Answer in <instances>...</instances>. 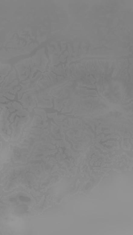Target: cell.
<instances>
[{
  "instance_id": "6da1fadb",
  "label": "cell",
  "mask_w": 133,
  "mask_h": 235,
  "mask_svg": "<svg viewBox=\"0 0 133 235\" xmlns=\"http://www.w3.org/2000/svg\"><path fill=\"white\" fill-rule=\"evenodd\" d=\"M9 115L10 111L7 108H4L0 113V136L5 142L10 141L12 136L11 123L9 122Z\"/></svg>"
},
{
  "instance_id": "7a4b0ae2",
  "label": "cell",
  "mask_w": 133,
  "mask_h": 235,
  "mask_svg": "<svg viewBox=\"0 0 133 235\" xmlns=\"http://www.w3.org/2000/svg\"><path fill=\"white\" fill-rule=\"evenodd\" d=\"M31 61L34 66V68L41 73L46 72L47 67L48 64V59L45 54V49L41 48L36 53L35 55L31 57Z\"/></svg>"
},
{
  "instance_id": "3957f363",
  "label": "cell",
  "mask_w": 133,
  "mask_h": 235,
  "mask_svg": "<svg viewBox=\"0 0 133 235\" xmlns=\"http://www.w3.org/2000/svg\"><path fill=\"white\" fill-rule=\"evenodd\" d=\"M15 67V70L17 72L19 81L23 82L30 78V75H31L30 58L24 59L23 61L17 62Z\"/></svg>"
},
{
  "instance_id": "277c9868",
  "label": "cell",
  "mask_w": 133,
  "mask_h": 235,
  "mask_svg": "<svg viewBox=\"0 0 133 235\" xmlns=\"http://www.w3.org/2000/svg\"><path fill=\"white\" fill-rule=\"evenodd\" d=\"M47 71H51L53 73H55L56 75L58 76H63L66 78V70H65V64H59L57 66H53V65H49L48 66V70ZM69 79V78H68Z\"/></svg>"
},
{
  "instance_id": "5b68a950",
  "label": "cell",
  "mask_w": 133,
  "mask_h": 235,
  "mask_svg": "<svg viewBox=\"0 0 133 235\" xmlns=\"http://www.w3.org/2000/svg\"><path fill=\"white\" fill-rule=\"evenodd\" d=\"M17 72L15 70H12L10 71V73L5 78L4 81L2 82V84L0 85V89H3L5 87H6L7 86H9L12 82H14L15 79H17Z\"/></svg>"
},
{
  "instance_id": "8992f818",
  "label": "cell",
  "mask_w": 133,
  "mask_h": 235,
  "mask_svg": "<svg viewBox=\"0 0 133 235\" xmlns=\"http://www.w3.org/2000/svg\"><path fill=\"white\" fill-rule=\"evenodd\" d=\"M47 48H48V55H49V59H50V65H53V66L59 65L60 64L59 55H57L55 48L52 47V46H48Z\"/></svg>"
},
{
  "instance_id": "52a82bcc",
  "label": "cell",
  "mask_w": 133,
  "mask_h": 235,
  "mask_svg": "<svg viewBox=\"0 0 133 235\" xmlns=\"http://www.w3.org/2000/svg\"><path fill=\"white\" fill-rule=\"evenodd\" d=\"M12 70V66L9 63H1L0 64V79H5V78L10 73Z\"/></svg>"
},
{
  "instance_id": "ba28073f",
  "label": "cell",
  "mask_w": 133,
  "mask_h": 235,
  "mask_svg": "<svg viewBox=\"0 0 133 235\" xmlns=\"http://www.w3.org/2000/svg\"><path fill=\"white\" fill-rule=\"evenodd\" d=\"M38 108H51L53 107L52 100H45L43 98H35Z\"/></svg>"
},
{
  "instance_id": "9c48e42d",
  "label": "cell",
  "mask_w": 133,
  "mask_h": 235,
  "mask_svg": "<svg viewBox=\"0 0 133 235\" xmlns=\"http://www.w3.org/2000/svg\"><path fill=\"white\" fill-rule=\"evenodd\" d=\"M73 105H74V100L72 99V98H70V99L66 102L64 107H63V109H62L61 111H62V112H70V111L73 110Z\"/></svg>"
},
{
  "instance_id": "30bf717a",
  "label": "cell",
  "mask_w": 133,
  "mask_h": 235,
  "mask_svg": "<svg viewBox=\"0 0 133 235\" xmlns=\"http://www.w3.org/2000/svg\"><path fill=\"white\" fill-rule=\"evenodd\" d=\"M83 96H98L97 91H95L94 89H85V88H79V90Z\"/></svg>"
},
{
  "instance_id": "8fae6325",
  "label": "cell",
  "mask_w": 133,
  "mask_h": 235,
  "mask_svg": "<svg viewBox=\"0 0 133 235\" xmlns=\"http://www.w3.org/2000/svg\"><path fill=\"white\" fill-rule=\"evenodd\" d=\"M89 63H90V60H83L81 61L80 64H81V67H82V70L87 76H89L90 75V72H89Z\"/></svg>"
},
{
  "instance_id": "7c38bea8",
  "label": "cell",
  "mask_w": 133,
  "mask_h": 235,
  "mask_svg": "<svg viewBox=\"0 0 133 235\" xmlns=\"http://www.w3.org/2000/svg\"><path fill=\"white\" fill-rule=\"evenodd\" d=\"M33 111H35L36 115H38L39 117L41 118L42 122H44V123H45V122H47V113H46V111H45L44 110L39 109V108H35Z\"/></svg>"
},
{
  "instance_id": "4fadbf2b",
  "label": "cell",
  "mask_w": 133,
  "mask_h": 235,
  "mask_svg": "<svg viewBox=\"0 0 133 235\" xmlns=\"http://www.w3.org/2000/svg\"><path fill=\"white\" fill-rule=\"evenodd\" d=\"M63 102H64V101L61 97L56 98L55 99V109L58 111H61L63 107Z\"/></svg>"
},
{
  "instance_id": "5bb4252c",
  "label": "cell",
  "mask_w": 133,
  "mask_h": 235,
  "mask_svg": "<svg viewBox=\"0 0 133 235\" xmlns=\"http://www.w3.org/2000/svg\"><path fill=\"white\" fill-rule=\"evenodd\" d=\"M41 123H42L41 118L39 117L38 115H35L34 118H33V120L31 121V124L30 127L31 128V127H38L39 125H41Z\"/></svg>"
},
{
  "instance_id": "9a60e30c",
  "label": "cell",
  "mask_w": 133,
  "mask_h": 235,
  "mask_svg": "<svg viewBox=\"0 0 133 235\" xmlns=\"http://www.w3.org/2000/svg\"><path fill=\"white\" fill-rule=\"evenodd\" d=\"M46 73H47V75L48 76V78H50V80H51V82H52L53 86H57V75H56L55 73L51 72V71H46Z\"/></svg>"
},
{
  "instance_id": "2e32d148",
  "label": "cell",
  "mask_w": 133,
  "mask_h": 235,
  "mask_svg": "<svg viewBox=\"0 0 133 235\" xmlns=\"http://www.w3.org/2000/svg\"><path fill=\"white\" fill-rule=\"evenodd\" d=\"M70 75H71V78L75 80L77 79V74H76V67L74 63L70 64Z\"/></svg>"
},
{
  "instance_id": "e0dca14e",
  "label": "cell",
  "mask_w": 133,
  "mask_h": 235,
  "mask_svg": "<svg viewBox=\"0 0 133 235\" xmlns=\"http://www.w3.org/2000/svg\"><path fill=\"white\" fill-rule=\"evenodd\" d=\"M12 109H14L15 111H21V110H23V107H22V105L19 103V102H12V107H11Z\"/></svg>"
},
{
  "instance_id": "ac0fdd59",
  "label": "cell",
  "mask_w": 133,
  "mask_h": 235,
  "mask_svg": "<svg viewBox=\"0 0 133 235\" xmlns=\"http://www.w3.org/2000/svg\"><path fill=\"white\" fill-rule=\"evenodd\" d=\"M2 96H3L4 97L6 98V99H8L9 101H13V100H15V96L14 95H12V94H10V93H4V94H2Z\"/></svg>"
},
{
  "instance_id": "d6986e66",
  "label": "cell",
  "mask_w": 133,
  "mask_h": 235,
  "mask_svg": "<svg viewBox=\"0 0 133 235\" xmlns=\"http://www.w3.org/2000/svg\"><path fill=\"white\" fill-rule=\"evenodd\" d=\"M20 90H21V86H15V88H13L9 93L12 94V95H14V96H15V95L19 92Z\"/></svg>"
},
{
  "instance_id": "ffe728a7",
  "label": "cell",
  "mask_w": 133,
  "mask_h": 235,
  "mask_svg": "<svg viewBox=\"0 0 133 235\" xmlns=\"http://www.w3.org/2000/svg\"><path fill=\"white\" fill-rule=\"evenodd\" d=\"M60 145H61L62 147H65L66 149H71V145H70L68 143H66L65 141H61V142H60Z\"/></svg>"
},
{
  "instance_id": "44dd1931",
  "label": "cell",
  "mask_w": 133,
  "mask_h": 235,
  "mask_svg": "<svg viewBox=\"0 0 133 235\" xmlns=\"http://www.w3.org/2000/svg\"><path fill=\"white\" fill-rule=\"evenodd\" d=\"M67 47H68V57L69 58H71L72 57V55H73V48H72V45H70V44H68L67 45Z\"/></svg>"
},
{
  "instance_id": "7402d4cb",
  "label": "cell",
  "mask_w": 133,
  "mask_h": 235,
  "mask_svg": "<svg viewBox=\"0 0 133 235\" xmlns=\"http://www.w3.org/2000/svg\"><path fill=\"white\" fill-rule=\"evenodd\" d=\"M105 145H116L117 147L119 146V143L118 142H106V143H105Z\"/></svg>"
},
{
  "instance_id": "603a6c76",
  "label": "cell",
  "mask_w": 133,
  "mask_h": 235,
  "mask_svg": "<svg viewBox=\"0 0 133 235\" xmlns=\"http://www.w3.org/2000/svg\"><path fill=\"white\" fill-rule=\"evenodd\" d=\"M47 118H55L57 116V112H55V113H48L47 114Z\"/></svg>"
},
{
  "instance_id": "cb8c5ba5",
  "label": "cell",
  "mask_w": 133,
  "mask_h": 235,
  "mask_svg": "<svg viewBox=\"0 0 133 235\" xmlns=\"http://www.w3.org/2000/svg\"><path fill=\"white\" fill-rule=\"evenodd\" d=\"M61 45H62V46H61V52L63 53V52L65 51V49H66V45H65V44H64L63 42H61Z\"/></svg>"
},
{
  "instance_id": "d4e9b609",
  "label": "cell",
  "mask_w": 133,
  "mask_h": 235,
  "mask_svg": "<svg viewBox=\"0 0 133 235\" xmlns=\"http://www.w3.org/2000/svg\"><path fill=\"white\" fill-rule=\"evenodd\" d=\"M0 149H1V143H0Z\"/></svg>"
}]
</instances>
